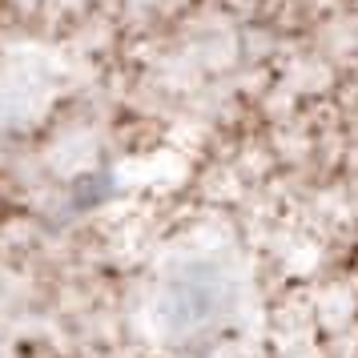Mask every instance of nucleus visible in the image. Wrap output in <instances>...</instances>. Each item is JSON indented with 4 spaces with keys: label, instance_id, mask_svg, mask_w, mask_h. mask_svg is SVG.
Instances as JSON below:
<instances>
[{
    "label": "nucleus",
    "instance_id": "1",
    "mask_svg": "<svg viewBox=\"0 0 358 358\" xmlns=\"http://www.w3.org/2000/svg\"><path fill=\"white\" fill-rule=\"evenodd\" d=\"M222 310V282L206 262H185L173 266L157 286V302H153V318L162 326V334L185 338L197 334L201 326H210Z\"/></svg>",
    "mask_w": 358,
    "mask_h": 358
}]
</instances>
